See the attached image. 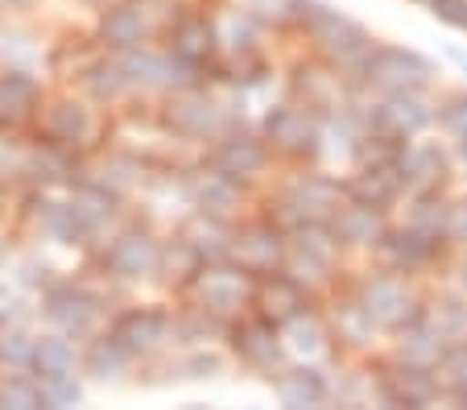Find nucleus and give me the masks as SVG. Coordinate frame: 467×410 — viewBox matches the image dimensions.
Wrapping results in <instances>:
<instances>
[{"instance_id":"obj_5","label":"nucleus","mask_w":467,"mask_h":410,"mask_svg":"<svg viewBox=\"0 0 467 410\" xmlns=\"http://www.w3.org/2000/svg\"><path fill=\"white\" fill-rule=\"evenodd\" d=\"M356 295H360V303L368 307L372 320L385 331H401L406 323H414L426 307L422 299L414 295V286L406 282V274H397V269H389V274H368L356 286Z\"/></svg>"},{"instance_id":"obj_53","label":"nucleus","mask_w":467,"mask_h":410,"mask_svg":"<svg viewBox=\"0 0 467 410\" xmlns=\"http://www.w3.org/2000/svg\"><path fill=\"white\" fill-rule=\"evenodd\" d=\"M447 245L467 249V199H451L447 204Z\"/></svg>"},{"instance_id":"obj_25","label":"nucleus","mask_w":467,"mask_h":410,"mask_svg":"<svg viewBox=\"0 0 467 410\" xmlns=\"http://www.w3.org/2000/svg\"><path fill=\"white\" fill-rule=\"evenodd\" d=\"M91 108L83 104V100L75 96H62V100H50L42 112V133L46 142H58V145H71V150H79V145H88L91 137Z\"/></svg>"},{"instance_id":"obj_55","label":"nucleus","mask_w":467,"mask_h":410,"mask_svg":"<svg viewBox=\"0 0 467 410\" xmlns=\"http://www.w3.org/2000/svg\"><path fill=\"white\" fill-rule=\"evenodd\" d=\"M17 174H26V153L13 150L9 142H0V183H13Z\"/></svg>"},{"instance_id":"obj_41","label":"nucleus","mask_w":467,"mask_h":410,"mask_svg":"<svg viewBox=\"0 0 467 410\" xmlns=\"http://www.w3.org/2000/svg\"><path fill=\"white\" fill-rule=\"evenodd\" d=\"M406 228L434 237V241H447V199L439 191H414L406 212Z\"/></svg>"},{"instance_id":"obj_24","label":"nucleus","mask_w":467,"mask_h":410,"mask_svg":"<svg viewBox=\"0 0 467 410\" xmlns=\"http://www.w3.org/2000/svg\"><path fill=\"white\" fill-rule=\"evenodd\" d=\"M401 174H406L410 191H439L451 179V153L439 142H406Z\"/></svg>"},{"instance_id":"obj_63","label":"nucleus","mask_w":467,"mask_h":410,"mask_svg":"<svg viewBox=\"0 0 467 410\" xmlns=\"http://www.w3.org/2000/svg\"><path fill=\"white\" fill-rule=\"evenodd\" d=\"M0 253H5V237H0Z\"/></svg>"},{"instance_id":"obj_59","label":"nucleus","mask_w":467,"mask_h":410,"mask_svg":"<svg viewBox=\"0 0 467 410\" xmlns=\"http://www.w3.org/2000/svg\"><path fill=\"white\" fill-rule=\"evenodd\" d=\"M265 5H302V0H265Z\"/></svg>"},{"instance_id":"obj_50","label":"nucleus","mask_w":467,"mask_h":410,"mask_svg":"<svg viewBox=\"0 0 467 410\" xmlns=\"http://www.w3.org/2000/svg\"><path fill=\"white\" fill-rule=\"evenodd\" d=\"M439 125H442V133H447L451 142H459V145L467 142V91H459V96H447V100H442Z\"/></svg>"},{"instance_id":"obj_36","label":"nucleus","mask_w":467,"mask_h":410,"mask_svg":"<svg viewBox=\"0 0 467 410\" xmlns=\"http://www.w3.org/2000/svg\"><path fill=\"white\" fill-rule=\"evenodd\" d=\"M129 365H132V352L112 336V331H108V336H96L88 344V352H83V369H88L96 382H120V377L129 373Z\"/></svg>"},{"instance_id":"obj_43","label":"nucleus","mask_w":467,"mask_h":410,"mask_svg":"<svg viewBox=\"0 0 467 410\" xmlns=\"http://www.w3.org/2000/svg\"><path fill=\"white\" fill-rule=\"evenodd\" d=\"M91 183H99V187L124 195V191H132V187H141L145 183V166L132 158V153H108V158L96 166Z\"/></svg>"},{"instance_id":"obj_15","label":"nucleus","mask_w":467,"mask_h":410,"mask_svg":"<svg viewBox=\"0 0 467 410\" xmlns=\"http://www.w3.org/2000/svg\"><path fill=\"white\" fill-rule=\"evenodd\" d=\"M431 121H434V112L422 100V91H389L377 108H368V121H364V125L377 129V133L410 142V137H418Z\"/></svg>"},{"instance_id":"obj_40","label":"nucleus","mask_w":467,"mask_h":410,"mask_svg":"<svg viewBox=\"0 0 467 410\" xmlns=\"http://www.w3.org/2000/svg\"><path fill=\"white\" fill-rule=\"evenodd\" d=\"M282 340H285V348H290V357H306V361H315L318 352L327 348L331 331H327V323L318 320L315 311H306V315H298V320L282 323Z\"/></svg>"},{"instance_id":"obj_28","label":"nucleus","mask_w":467,"mask_h":410,"mask_svg":"<svg viewBox=\"0 0 467 410\" xmlns=\"http://www.w3.org/2000/svg\"><path fill=\"white\" fill-rule=\"evenodd\" d=\"M170 50L194 67H207L212 54L220 50V26L207 17H182L174 29H170Z\"/></svg>"},{"instance_id":"obj_26","label":"nucleus","mask_w":467,"mask_h":410,"mask_svg":"<svg viewBox=\"0 0 467 410\" xmlns=\"http://www.w3.org/2000/svg\"><path fill=\"white\" fill-rule=\"evenodd\" d=\"M42 116V88L29 71H0V125H26Z\"/></svg>"},{"instance_id":"obj_34","label":"nucleus","mask_w":467,"mask_h":410,"mask_svg":"<svg viewBox=\"0 0 467 410\" xmlns=\"http://www.w3.org/2000/svg\"><path fill=\"white\" fill-rule=\"evenodd\" d=\"M182 232L191 237L194 249H199L203 266H212V261H232V237H236V228H232L228 220H220V216L194 212V220L186 224Z\"/></svg>"},{"instance_id":"obj_39","label":"nucleus","mask_w":467,"mask_h":410,"mask_svg":"<svg viewBox=\"0 0 467 410\" xmlns=\"http://www.w3.org/2000/svg\"><path fill=\"white\" fill-rule=\"evenodd\" d=\"M199 269H203V258H199V249L191 245V237H186V232H178V237L161 241L158 274L166 278V282H194V274H199Z\"/></svg>"},{"instance_id":"obj_58","label":"nucleus","mask_w":467,"mask_h":410,"mask_svg":"<svg viewBox=\"0 0 467 410\" xmlns=\"http://www.w3.org/2000/svg\"><path fill=\"white\" fill-rule=\"evenodd\" d=\"M26 0H0V9H21Z\"/></svg>"},{"instance_id":"obj_35","label":"nucleus","mask_w":467,"mask_h":410,"mask_svg":"<svg viewBox=\"0 0 467 410\" xmlns=\"http://www.w3.org/2000/svg\"><path fill=\"white\" fill-rule=\"evenodd\" d=\"M26 174L34 183H71L75 179V150L58 142H42L26 153Z\"/></svg>"},{"instance_id":"obj_61","label":"nucleus","mask_w":467,"mask_h":410,"mask_svg":"<svg viewBox=\"0 0 467 410\" xmlns=\"http://www.w3.org/2000/svg\"><path fill=\"white\" fill-rule=\"evenodd\" d=\"M459 282H463V286H467V266H463V269H459Z\"/></svg>"},{"instance_id":"obj_8","label":"nucleus","mask_w":467,"mask_h":410,"mask_svg":"<svg viewBox=\"0 0 467 410\" xmlns=\"http://www.w3.org/2000/svg\"><path fill=\"white\" fill-rule=\"evenodd\" d=\"M166 125H170V133L182 137V142H215V137L228 133V112H223V104L212 100L207 91L186 88V91L170 96Z\"/></svg>"},{"instance_id":"obj_52","label":"nucleus","mask_w":467,"mask_h":410,"mask_svg":"<svg viewBox=\"0 0 467 410\" xmlns=\"http://www.w3.org/2000/svg\"><path fill=\"white\" fill-rule=\"evenodd\" d=\"M220 369H223L220 352H207V348H199V352H191V357L178 365V373L191 377V382H203V377H215Z\"/></svg>"},{"instance_id":"obj_7","label":"nucleus","mask_w":467,"mask_h":410,"mask_svg":"<svg viewBox=\"0 0 467 410\" xmlns=\"http://www.w3.org/2000/svg\"><path fill=\"white\" fill-rule=\"evenodd\" d=\"M228 340H232V352L240 357V365L256 369V373H265V377L282 373L285 357H290V348H285V340H282V328H277L274 320H265V315H256V320H232Z\"/></svg>"},{"instance_id":"obj_10","label":"nucleus","mask_w":467,"mask_h":410,"mask_svg":"<svg viewBox=\"0 0 467 410\" xmlns=\"http://www.w3.org/2000/svg\"><path fill=\"white\" fill-rule=\"evenodd\" d=\"M360 79L368 88H377L380 96H389V91H422L434 79V67L422 54L406 50V46H377Z\"/></svg>"},{"instance_id":"obj_14","label":"nucleus","mask_w":467,"mask_h":410,"mask_svg":"<svg viewBox=\"0 0 467 410\" xmlns=\"http://www.w3.org/2000/svg\"><path fill=\"white\" fill-rule=\"evenodd\" d=\"M182 187H186V204H191L194 212L220 216V220H232V216L240 212V204H244V183L223 174V170L212 166V162L191 170L182 179Z\"/></svg>"},{"instance_id":"obj_31","label":"nucleus","mask_w":467,"mask_h":410,"mask_svg":"<svg viewBox=\"0 0 467 410\" xmlns=\"http://www.w3.org/2000/svg\"><path fill=\"white\" fill-rule=\"evenodd\" d=\"M274 390H277V402H282V406H323V402L331 398L327 377L318 373V369H310V365L282 369L277 382H274Z\"/></svg>"},{"instance_id":"obj_21","label":"nucleus","mask_w":467,"mask_h":410,"mask_svg":"<svg viewBox=\"0 0 467 410\" xmlns=\"http://www.w3.org/2000/svg\"><path fill=\"white\" fill-rule=\"evenodd\" d=\"M290 91L298 96V104L315 108L318 116H336L344 112V71L339 67H315L302 63L290 79Z\"/></svg>"},{"instance_id":"obj_42","label":"nucleus","mask_w":467,"mask_h":410,"mask_svg":"<svg viewBox=\"0 0 467 410\" xmlns=\"http://www.w3.org/2000/svg\"><path fill=\"white\" fill-rule=\"evenodd\" d=\"M75 369V344L67 331L54 328L50 336L34 340V377H50V373H71Z\"/></svg>"},{"instance_id":"obj_37","label":"nucleus","mask_w":467,"mask_h":410,"mask_svg":"<svg viewBox=\"0 0 467 410\" xmlns=\"http://www.w3.org/2000/svg\"><path fill=\"white\" fill-rule=\"evenodd\" d=\"M79 83L91 100H99V104H112V100H120L124 91L132 88L129 71H124V58H96V63H88L79 71Z\"/></svg>"},{"instance_id":"obj_22","label":"nucleus","mask_w":467,"mask_h":410,"mask_svg":"<svg viewBox=\"0 0 467 410\" xmlns=\"http://www.w3.org/2000/svg\"><path fill=\"white\" fill-rule=\"evenodd\" d=\"M331 232L339 237V245H344V249H377V241L389 232L385 207L360 204V199H348V204H339V212L331 216Z\"/></svg>"},{"instance_id":"obj_44","label":"nucleus","mask_w":467,"mask_h":410,"mask_svg":"<svg viewBox=\"0 0 467 410\" xmlns=\"http://www.w3.org/2000/svg\"><path fill=\"white\" fill-rule=\"evenodd\" d=\"M232 320H220L215 311H207V307L194 303L191 311H182L174 320V336L182 340V344H207V340H220L223 331H228Z\"/></svg>"},{"instance_id":"obj_38","label":"nucleus","mask_w":467,"mask_h":410,"mask_svg":"<svg viewBox=\"0 0 467 410\" xmlns=\"http://www.w3.org/2000/svg\"><path fill=\"white\" fill-rule=\"evenodd\" d=\"M422 320L431 323L447 344H459V340H467V299L463 295H434L431 303L422 307Z\"/></svg>"},{"instance_id":"obj_9","label":"nucleus","mask_w":467,"mask_h":410,"mask_svg":"<svg viewBox=\"0 0 467 410\" xmlns=\"http://www.w3.org/2000/svg\"><path fill=\"white\" fill-rule=\"evenodd\" d=\"M124 71H129V83L137 91H186V88H199V79H203V67L186 63V58H178L174 50L166 54H153V50H129L124 54Z\"/></svg>"},{"instance_id":"obj_49","label":"nucleus","mask_w":467,"mask_h":410,"mask_svg":"<svg viewBox=\"0 0 467 410\" xmlns=\"http://www.w3.org/2000/svg\"><path fill=\"white\" fill-rule=\"evenodd\" d=\"M0 406L5 410H34L42 406V385H37V377H5L0 382Z\"/></svg>"},{"instance_id":"obj_47","label":"nucleus","mask_w":467,"mask_h":410,"mask_svg":"<svg viewBox=\"0 0 467 410\" xmlns=\"http://www.w3.org/2000/svg\"><path fill=\"white\" fill-rule=\"evenodd\" d=\"M37 385H42V406H79L83 402V385L79 377L71 373H50V377H37Z\"/></svg>"},{"instance_id":"obj_46","label":"nucleus","mask_w":467,"mask_h":410,"mask_svg":"<svg viewBox=\"0 0 467 410\" xmlns=\"http://www.w3.org/2000/svg\"><path fill=\"white\" fill-rule=\"evenodd\" d=\"M434 373H439L442 394H451L455 402L467 406V340H459V344H451L447 352H442V361L434 365Z\"/></svg>"},{"instance_id":"obj_32","label":"nucleus","mask_w":467,"mask_h":410,"mask_svg":"<svg viewBox=\"0 0 467 410\" xmlns=\"http://www.w3.org/2000/svg\"><path fill=\"white\" fill-rule=\"evenodd\" d=\"M331 331H336V340L339 344H348V348H372L385 328L372 320V311L360 303V295H352V299H344V303H336Z\"/></svg>"},{"instance_id":"obj_2","label":"nucleus","mask_w":467,"mask_h":410,"mask_svg":"<svg viewBox=\"0 0 467 410\" xmlns=\"http://www.w3.org/2000/svg\"><path fill=\"white\" fill-rule=\"evenodd\" d=\"M344 204V191L327 174H294L277 199L269 204V220H277L285 232L302 228V224H331V216Z\"/></svg>"},{"instance_id":"obj_1","label":"nucleus","mask_w":467,"mask_h":410,"mask_svg":"<svg viewBox=\"0 0 467 410\" xmlns=\"http://www.w3.org/2000/svg\"><path fill=\"white\" fill-rule=\"evenodd\" d=\"M302 29H306V37L318 46L327 63L339 67L344 75H364L372 50H377L372 37L364 34V26H356L348 13L327 9V5H306L302 9Z\"/></svg>"},{"instance_id":"obj_23","label":"nucleus","mask_w":467,"mask_h":410,"mask_svg":"<svg viewBox=\"0 0 467 410\" xmlns=\"http://www.w3.org/2000/svg\"><path fill=\"white\" fill-rule=\"evenodd\" d=\"M153 21L150 13L141 9V0L137 5H124V0H116V5H108L104 13H99V42L108 46V50H141L145 37H150Z\"/></svg>"},{"instance_id":"obj_20","label":"nucleus","mask_w":467,"mask_h":410,"mask_svg":"<svg viewBox=\"0 0 467 410\" xmlns=\"http://www.w3.org/2000/svg\"><path fill=\"white\" fill-rule=\"evenodd\" d=\"M170 331H174V320H170L166 311H158V307H132V311H124L120 320L112 323V336L129 348L132 357L158 352L170 340Z\"/></svg>"},{"instance_id":"obj_48","label":"nucleus","mask_w":467,"mask_h":410,"mask_svg":"<svg viewBox=\"0 0 467 410\" xmlns=\"http://www.w3.org/2000/svg\"><path fill=\"white\" fill-rule=\"evenodd\" d=\"M0 365L17 373V369H34V336L17 328H0Z\"/></svg>"},{"instance_id":"obj_3","label":"nucleus","mask_w":467,"mask_h":410,"mask_svg":"<svg viewBox=\"0 0 467 410\" xmlns=\"http://www.w3.org/2000/svg\"><path fill=\"white\" fill-rule=\"evenodd\" d=\"M191 295H194V303L215 311L220 320H236L256 299V274H248L236 261H212V266H203L194 274Z\"/></svg>"},{"instance_id":"obj_57","label":"nucleus","mask_w":467,"mask_h":410,"mask_svg":"<svg viewBox=\"0 0 467 410\" xmlns=\"http://www.w3.org/2000/svg\"><path fill=\"white\" fill-rule=\"evenodd\" d=\"M451 63H459V67H463V71H467V50H459V46H451Z\"/></svg>"},{"instance_id":"obj_62","label":"nucleus","mask_w":467,"mask_h":410,"mask_svg":"<svg viewBox=\"0 0 467 410\" xmlns=\"http://www.w3.org/2000/svg\"><path fill=\"white\" fill-rule=\"evenodd\" d=\"M91 5H104V9H108V5H116V0H91Z\"/></svg>"},{"instance_id":"obj_12","label":"nucleus","mask_w":467,"mask_h":410,"mask_svg":"<svg viewBox=\"0 0 467 410\" xmlns=\"http://www.w3.org/2000/svg\"><path fill=\"white\" fill-rule=\"evenodd\" d=\"M161 261V241L150 228H124L116 232L104 249V269L120 282H141V278L158 274Z\"/></svg>"},{"instance_id":"obj_33","label":"nucleus","mask_w":467,"mask_h":410,"mask_svg":"<svg viewBox=\"0 0 467 410\" xmlns=\"http://www.w3.org/2000/svg\"><path fill=\"white\" fill-rule=\"evenodd\" d=\"M447 348H451V344L431 328V323L422 320V315L397 331V361H406V365H426V369H434V365L442 361V352H447Z\"/></svg>"},{"instance_id":"obj_17","label":"nucleus","mask_w":467,"mask_h":410,"mask_svg":"<svg viewBox=\"0 0 467 410\" xmlns=\"http://www.w3.org/2000/svg\"><path fill=\"white\" fill-rule=\"evenodd\" d=\"M442 245L447 241L422 237V232H414V228H389L377 241V258L385 261L389 269H397V274H422V269H431L434 261L442 258Z\"/></svg>"},{"instance_id":"obj_51","label":"nucleus","mask_w":467,"mask_h":410,"mask_svg":"<svg viewBox=\"0 0 467 410\" xmlns=\"http://www.w3.org/2000/svg\"><path fill=\"white\" fill-rule=\"evenodd\" d=\"M34 58H37V46L29 42L26 34H5V37H0V63L17 67V71H29V67H34Z\"/></svg>"},{"instance_id":"obj_30","label":"nucleus","mask_w":467,"mask_h":410,"mask_svg":"<svg viewBox=\"0 0 467 410\" xmlns=\"http://www.w3.org/2000/svg\"><path fill=\"white\" fill-rule=\"evenodd\" d=\"M116 191H108V187H99V183H79V187L67 195V204H71V212H75V220H79V228L88 232V237H96V232H104L108 224H112V216H116Z\"/></svg>"},{"instance_id":"obj_29","label":"nucleus","mask_w":467,"mask_h":410,"mask_svg":"<svg viewBox=\"0 0 467 410\" xmlns=\"http://www.w3.org/2000/svg\"><path fill=\"white\" fill-rule=\"evenodd\" d=\"M29 216H34L37 232H42L46 241H54V245H83V241H91L88 232L79 228V220H75V212H71V204H67V199L42 195V199H34Z\"/></svg>"},{"instance_id":"obj_60","label":"nucleus","mask_w":467,"mask_h":410,"mask_svg":"<svg viewBox=\"0 0 467 410\" xmlns=\"http://www.w3.org/2000/svg\"><path fill=\"white\" fill-rule=\"evenodd\" d=\"M459 162H463V166H467V142L459 145Z\"/></svg>"},{"instance_id":"obj_16","label":"nucleus","mask_w":467,"mask_h":410,"mask_svg":"<svg viewBox=\"0 0 467 410\" xmlns=\"http://www.w3.org/2000/svg\"><path fill=\"white\" fill-rule=\"evenodd\" d=\"M256 315H265V320H274L277 328L290 320H298V315L310 311V286H302L294 274H285V269H277V274H261L256 278V299H253Z\"/></svg>"},{"instance_id":"obj_18","label":"nucleus","mask_w":467,"mask_h":410,"mask_svg":"<svg viewBox=\"0 0 467 410\" xmlns=\"http://www.w3.org/2000/svg\"><path fill=\"white\" fill-rule=\"evenodd\" d=\"M207 162L220 166L223 174H232V179L253 183L256 174L269 166V142H265V137H253V133H223V137H215Z\"/></svg>"},{"instance_id":"obj_11","label":"nucleus","mask_w":467,"mask_h":410,"mask_svg":"<svg viewBox=\"0 0 467 410\" xmlns=\"http://www.w3.org/2000/svg\"><path fill=\"white\" fill-rule=\"evenodd\" d=\"M285 258H290V232L277 220H256L236 228L232 237V261L244 266L248 274H277L285 269Z\"/></svg>"},{"instance_id":"obj_54","label":"nucleus","mask_w":467,"mask_h":410,"mask_svg":"<svg viewBox=\"0 0 467 410\" xmlns=\"http://www.w3.org/2000/svg\"><path fill=\"white\" fill-rule=\"evenodd\" d=\"M431 5V13L439 21H447V26L455 29H467V0H426Z\"/></svg>"},{"instance_id":"obj_56","label":"nucleus","mask_w":467,"mask_h":410,"mask_svg":"<svg viewBox=\"0 0 467 410\" xmlns=\"http://www.w3.org/2000/svg\"><path fill=\"white\" fill-rule=\"evenodd\" d=\"M17 315H21V295H17V286L0 278V328H9V323L17 320Z\"/></svg>"},{"instance_id":"obj_4","label":"nucleus","mask_w":467,"mask_h":410,"mask_svg":"<svg viewBox=\"0 0 467 410\" xmlns=\"http://www.w3.org/2000/svg\"><path fill=\"white\" fill-rule=\"evenodd\" d=\"M339 237L331 232V224H302L294 228L290 241V258H285V274H294L302 286L318 290L336 278V261H339Z\"/></svg>"},{"instance_id":"obj_6","label":"nucleus","mask_w":467,"mask_h":410,"mask_svg":"<svg viewBox=\"0 0 467 410\" xmlns=\"http://www.w3.org/2000/svg\"><path fill=\"white\" fill-rule=\"evenodd\" d=\"M265 142L285 158H315L327 142L323 116L306 104H277L265 116Z\"/></svg>"},{"instance_id":"obj_19","label":"nucleus","mask_w":467,"mask_h":410,"mask_svg":"<svg viewBox=\"0 0 467 410\" xmlns=\"http://www.w3.org/2000/svg\"><path fill=\"white\" fill-rule=\"evenodd\" d=\"M377 394H380V402H389V406H431V402L442 394V385H439V373H434V369L397 361V369L380 373Z\"/></svg>"},{"instance_id":"obj_45","label":"nucleus","mask_w":467,"mask_h":410,"mask_svg":"<svg viewBox=\"0 0 467 410\" xmlns=\"http://www.w3.org/2000/svg\"><path fill=\"white\" fill-rule=\"evenodd\" d=\"M220 46L228 54H236V58H248V54H256V46H261V21H256L253 13H232V17H223Z\"/></svg>"},{"instance_id":"obj_27","label":"nucleus","mask_w":467,"mask_h":410,"mask_svg":"<svg viewBox=\"0 0 467 410\" xmlns=\"http://www.w3.org/2000/svg\"><path fill=\"white\" fill-rule=\"evenodd\" d=\"M348 199H360V204H377V207H389L401 191H406V174H401V162L393 166H360L348 179Z\"/></svg>"},{"instance_id":"obj_13","label":"nucleus","mask_w":467,"mask_h":410,"mask_svg":"<svg viewBox=\"0 0 467 410\" xmlns=\"http://www.w3.org/2000/svg\"><path fill=\"white\" fill-rule=\"evenodd\" d=\"M42 315L54 323L58 331H67L71 340L91 336L99 323V299L91 290L75 282H58V286H46L42 295Z\"/></svg>"}]
</instances>
